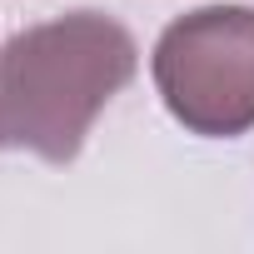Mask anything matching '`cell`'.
Wrapping results in <instances>:
<instances>
[{"instance_id": "7a4b0ae2", "label": "cell", "mask_w": 254, "mask_h": 254, "mask_svg": "<svg viewBox=\"0 0 254 254\" xmlns=\"http://www.w3.org/2000/svg\"><path fill=\"white\" fill-rule=\"evenodd\" d=\"M165 110L204 140L254 130V10L199 5L165 25L150 55Z\"/></svg>"}, {"instance_id": "6da1fadb", "label": "cell", "mask_w": 254, "mask_h": 254, "mask_svg": "<svg viewBox=\"0 0 254 254\" xmlns=\"http://www.w3.org/2000/svg\"><path fill=\"white\" fill-rule=\"evenodd\" d=\"M140 45L105 10H70L0 45V150L70 165L95 115L135 80Z\"/></svg>"}]
</instances>
